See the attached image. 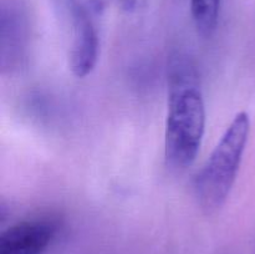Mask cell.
Here are the masks:
<instances>
[{
	"instance_id": "3",
	"label": "cell",
	"mask_w": 255,
	"mask_h": 254,
	"mask_svg": "<svg viewBox=\"0 0 255 254\" xmlns=\"http://www.w3.org/2000/svg\"><path fill=\"white\" fill-rule=\"evenodd\" d=\"M57 232V222L36 218L19 222L0 237V254H41Z\"/></svg>"
},
{
	"instance_id": "6",
	"label": "cell",
	"mask_w": 255,
	"mask_h": 254,
	"mask_svg": "<svg viewBox=\"0 0 255 254\" xmlns=\"http://www.w3.org/2000/svg\"><path fill=\"white\" fill-rule=\"evenodd\" d=\"M116 1L119 2V4L121 5V6H124L125 9L129 10V9H132V7H133L134 5H136L137 0H116Z\"/></svg>"
},
{
	"instance_id": "2",
	"label": "cell",
	"mask_w": 255,
	"mask_h": 254,
	"mask_svg": "<svg viewBox=\"0 0 255 254\" xmlns=\"http://www.w3.org/2000/svg\"><path fill=\"white\" fill-rule=\"evenodd\" d=\"M251 133V119L239 112L214 147L213 152L196 178V194L207 213L221 209L236 182Z\"/></svg>"
},
{
	"instance_id": "1",
	"label": "cell",
	"mask_w": 255,
	"mask_h": 254,
	"mask_svg": "<svg viewBox=\"0 0 255 254\" xmlns=\"http://www.w3.org/2000/svg\"><path fill=\"white\" fill-rule=\"evenodd\" d=\"M206 129V106L199 75L187 55L171 56L168 64V112L164 131L167 166L184 169L193 163Z\"/></svg>"
},
{
	"instance_id": "4",
	"label": "cell",
	"mask_w": 255,
	"mask_h": 254,
	"mask_svg": "<svg viewBox=\"0 0 255 254\" xmlns=\"http://www.w3.org/2000/svg\"><path fill=\"white\" fill-rule=\"evenodd\" d=\"M99 35L91 16L84 7H77L70 52V66L75 76L85 77L95 69L99 59Z\"/></svg>"
},
{
	"instance_id": "5",
	"label": "cell",
	"mask_w": 255,
	"mask_h": 254,
	"mask_svg": "<svg viewBox=\"0 0 255 254\" xmlns=\"http://www.w3.org/2000/svg\"><path fill=\"white\" fill-rule=\"evenodd\" d=\"M222 0H191V12L199 35L211 37L216 32Z\"/></svg>"
}]
</instances>
